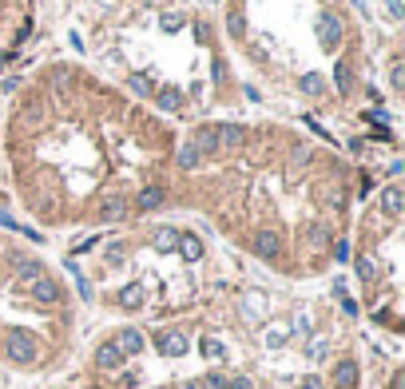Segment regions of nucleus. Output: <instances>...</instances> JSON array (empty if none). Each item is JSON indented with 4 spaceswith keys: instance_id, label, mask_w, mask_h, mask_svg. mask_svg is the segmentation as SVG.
Returning a JSON list of instances; mask_svg holds the SVG:
<instances>
[{
    "instance_id": "obj_1",
    "label": "nucleus",
    "mask_w": 405,
    "mask_h": 389,
    "mask_svg": "<svg viewBox=\"0 0 405 389\" xmlns=\"http://www.w3.org/2000/svg\"><path fill=\"white\" fill-rule=\"evenodd\" d=\"M4 350H8V357H12L17 366H32L36 361V338L24 334V330H12L8 341H4Z\"/></svg>"
},
{
    "instance_id": "obj_2",
    "label": "nucleus",
    "mask_w": 405,
    "mask_h": 389,
    "mask_svg": "<svg viewBox=\"0 0 405 389\" xmlns=\"http://www.w3.org/2000/svg\"><path fill=\"white\" fill-rule=\"evenodd\" d=\"M24 290L32 294L40 306H52V302H60V286H56V278H48V275H40V278H32V282H24Z\"/></svg>"
},
{
    "instance_id": "obj_3",
    "label": "nucleus",
    "mask_w": 405,
    "mask_h": 389,
    "mask_svg": "<svg viewBox=\"0 0 405 389\" xmlns=\"http://www.w3.org/2000/svg\"><path fill=\"white\" fill-rule=\"evenodd\" d=\"M250 250H255L259 259L275 262L278 255H282V239H278L275 230H255V239H250Z\"/></svg>"
},
{
    "instance_id": "obj_4",
    "label": "nucleus",
    "mask_w": 405,
    "mask_h": 389,
    "mask_svg": "<svg viewBox=\"0 0 405 389\" xmlns=\"http://www.w3.org/2000/svg\"><path fill=\"white\" fill-rule=\"evenodd\" d=\"M155 346H159V354L167 357H183L187 354V334H179V330H163V334H155Z\"/></svg>"
},
{
    "instance_id": "obj_5",
    "label": "nucleus",
    "mask_w": 405,
    "mask_h": 389,
    "mask_svg": "<svg viewBox=\"0 0 405 389\" xmlns=\"http://www.w3.org/2000/svg\"><path fill=\"white\" fill-rule=\"evenodd\" d=\"M318 40H322L326 48H338L342 44V20L334 12H322L318 17Z\"/></svg>"
},
{
    "instance_id": "obj_6",
    "label": "nucleus",
    "mask_w": 405,
    "mask_h": 389,
    "mask_svg": "<svg viewBox=\"0 0 405 389\" xmlns=\"http://www.w3.org/2000/svg\"><path fill=\"white\" fill-rule=\"evenodd\" d=\"M266 310H270L266 294H262V290H246V298H243V314H246V322H262V318H266Z\"/></svg>"
},
{
    "instance_id": "obj_7",
    "label": "nucleus",
    "mask_w": 405,
    "mask_h": 389,
    "mask_svg": "<svg viewBox=\"0 0 405 389\" xmlns=\"http://www.w3.org/2000/svg\"><path fill=\"white\" fill-rule=\"evenodd\" d=\"M377 207L389 215V219H397L402 215V207H405V194H402V187H386V191L377 194Z\"/></svg>"
},
{
    "instance_id": "obj_8",
    "label": "nucleus",
    "mask_w": 405,
    "mask_h": 389,
    "mask_svg": "<svg viewBox=\"0 0 405 389\" xmlns=\"http://www.w3.org/2000/svg\"><path fill=\"white\" fill-rule=\"evenodd\" d=\"M215 139L223 147H239V143H246V128H239V123H215Z\"/></svg>"
},
{
    "instance_id": "obj_9",
    "label": "nucleus",
    "mask_w": 405,
    "mask_h": 389,
    "mask_svg": "<svg viewBox=\"0 0 405 389\" xmlns=\"http://www.w3.org/2000/svg\"><path fill=\"white\" fill-rule=\"evenodd\" d=\"M96 366L99 370H119V366H124V354H119L115 341H103V346L96 350Z\"/></svg>"
},
{
    "instance_id": "obj_10",
    "label": "nucleus",
    "mask_w": 405,
    "mask_h": 389,
    "mask_svg": "<svg viewBox=\"0 0 405 389\" xmlns=\"http://www.w3.org/2000/svg\"><path fill=\"white\" fill-rule=\"evenodd\" d=\"M357 386V366L354 361H338L334 366V389H354Z\"/></svg>"
},
{
    "instance_id": "obj_11",
    "label": "nucleus",
    "mask_w": 405,
    "mask_h": 389,
    "mask_svg": "<svg viewBox=\"0 0 405 389\" xmlns=\"http://www.w3.org/2000/svg\"><path fill=\"white\" fill-rule=\"evenodd\" d=\"M115 346H119V354H139L144 350V334L139 330H119V338H115Z\"/></svg>"
},
{
    "instance_id": "obj_12",
    "label": "nucleus",
    "mask_w": 405,
    "mask_h": 389,
    "mask_svg": "<svg viewBox=\"0 0 405 389\" xmlns=\"http://www.w3.org/2000/svg\"><path fill=\"white\" fill-rule=\"evenodd\" d=\"M175 250H179V255H183L187 262H199V259H203V243H199L195 235H179V246H175Z\"/></svg>"
},
{
    "instance_id": "obj_13",
    "label": "nucleus",
    "mask_w": 405,
    "mask_h": 389,
    "mask_svg": "<svg viewBox=\"0 0 405 389\" xmlns=\"http://www.w3.org/2000/svg\"><path fill=\"white\" fill-rule=\"evenodd\" d=\"M191 143L199 147V155H203V159H207V155H215V147H219V139H215V128H199Z\"/></svg>"
},
{
    "instance_id": "obj_14",
    "label": "nucleus",
    "mask_w": 405,
    "mask_h": 389,
    "mask_svg": "<svg viewBox=\"0 0 405 389\" xmlns=\"http://www.w3.org/2000/svg\"><path fill=\"white\" fill-rule=\"evenodd\" d=\"M155 103H159V112H179V108H183V92H179V88H159Z\"/></svg>"
},
{
    "instance_id": "obj_15",
    "label": "nucleus",
    "mask_w": 405,
    "mask_h": 389,
    "mask_svg": "<svg viewBox=\"0 0 405 389\" xmlns=\"http://www.w3.org/2000/svg\"><path fill=\"white\" fill-rule=\"evenodd\" d=\"M199 163H203V155H199V147H195L191 139H187V143L179 147V167H183V171H195Z\"/></svg>"
},
{
    "instance_id": "obj_16",
    "label": "nucleus",
    "mask_w": 405,
    "mask_h": 389,
    "mask_svg": "<svg viewBox=\"0 0 405 389\" xmlns=\"http://www.w3.org/2000/svg\"><path fill=\"white\" fill-rule=\"evenodd\" d=\"M159 203H163V187H144L139 199H135V207H139V211H155Z\"/></svg>"
},
{
    "instance_id": "obj_17",
    "label": "nucleus",
    "mask_w": 405,
    "mask_h": 389,
    "mask_svg": "<svg viewBox=\"0 0 405 389\" xmlns=\"http://www.w3.org/2000/svg\"><path fill=\"white\" fill-rule=\"evenodd\" d=\"M144 298H147L144 286H124V290H119V306L124 310H139L144 306Z\"/></svg>"
},
{
    "instance_id": "obj_18",
    "label": "nucleus",
    "mask_w": 405,
    "mask_h": 389,
    "mask_svg": "<svg viewBox=\"0 0 405 389\" xmlns=\"http://www.w3.org/2000/svg\"><path fill=\"white\" fill-rule=\"evenodd\" d=\"M175 246H179V230H171V227H159V230H155V250L171 255Z\"/></svg>"
},
{
    "instance_id": "obj_19",
    "label": "nucleus",
    "mask_w": 405,
    "mask_h": 389,
    "mask_svg": "<svg viewBox=\"0 0 405 389\" xmlns=\"http://www.w3.org/2000/svg\"><path fill=\"white\" fill-rule=\"evenodd\" d=\"M286 341H290V326H270V330H266V346H270V350L286 346Z\"/></svg>"
},
{
    "instance_id": "obj_20",
    "label": "nucleus",
    "mask_w": 405,
    "mask_h": 389,
    "mask_svg": "<svg viewBox=\"0 0 405 389\" xmlns=\"http://www.w3.org/2000/svg\"><path fill=\"white\" fill-rule=\"evenodd\" d=\"M124 194H112V199H103V219H124Z\"/></svg>"
},
{
    "instance_id": "obj_21",
    "label": "nucleus",
    "mask_w": 405,
    "mask_h": 389,
    "mask_svg": "<svg viewBox=\"0 0 405 389\" xmlns=\"http://www.w3.org/2000/svg\"><path fill=\"white\" fill-rule=\"evenodd\" d=\"M334 83H338V92H350V88H354V72H350V64L334 68Z\"/></svg>"
},
{
    "instance_id": "obj_22",
    "label": "nucleus",
    "mask_w": 405,
    "mask_h": 389,
    "mask_svg": "<svg viewBox=\"0 0 405 389\" xmlns=\"http://www.w3.org/2000/svg\"><path fill=\"white\" fill-rule=\"evenodd\" d=\"M199 346H203V354L211 357V361H223V357H227V350H223V341L219 338H203Z\"/></svg>"
},
{
    "instance_id": "obj_23",
    "label": "nucleus",
    "mask_w": 405,
    "mask_h": 389,
    "mask_svg": "<svg viewBox=\"0 0 405 389\" xmlns=\"http://www.w3.org/2000/svg\"><path fill=\"white\" fill-rule=\"evenodd\" d=\"M44 275V266L36 259H28V262H20V282H32V278H40Z\"/></svg>"
},
{
    "instance_id": "obj_24",
    "label": "nucleus",
    "mask_w": 405,
    "mask_h": 389,
    "mask_svg": "<svg viewBox=\"0 0 405 389\" xmlns=\"http://www.w3.org/2000/svg\"><path fill=\"white\" fill-rule=\"evenodd\" d=\"M68 275L76 278V290H80V298H92V286H88V278L80 275V266H76V262H68Z\"/></svg>"
},
{
    "instance_id": "obj_25",
    "label": "nucleus",
    "mask_w": 405,
    "mask_h": 389,
    "mask_svg": "<svg viewBox=\"0 0 405 389\" xmlns=\"http://www.w3.org/2000/svg\"><path fill=\"white\" fill-rule=\"evenodd\" d=\"M389 88H393V92H402L405 88V64L402 60H393V68H389Z\"/></svg>"
},
{
    "instance_id": "obj_26",
    "label": "nucleus",
    "mask_w": 405,
    "mask_h": 389,
    "mask_svg": "<svg viewBox=\"0 0 405 389\" xmlns=\"http://www.w3.org/2000/svg\"><path fill=\"white\" fill-rule=\"evenodd\" d=\"M302 92H306V96H322V80H318L314 72H310V76H302Z\"/></svg>"
},
{
    "instance_id": "obj_27",
    "label": "nucleus",
    "mask_w": 405,
    "mask_h": 389,
    "mask_svg": "<svg viewBox=\"0 0 405 389\" xmlns=\"http://www.w3.org/2000/svg\"><path fill=\"white\" fill-rule=\"evenodd\" d=\"M310 243L318 246V250H326V243H330V235H326V227H318V223H314V227H310Z\"/></svg>"
},
{
    "instance_id": "obj_28",
    "label": "nucleus",
    "mask_w": 405,
    "mask_h": 389,
    "mask_svg": "<svg viewBox=\"0 0 405 389\" xmlns=\"http://www.w3.org/2000/svg\"><path fill=\"white\" fill-rule=\"evenodd\" d=\"M131 92H139V96H147V92H151V80H147L144 72H135V76H131Z\"/></svg>"
},
{
    "instance_id": "obj_29",
    "label": "nucleus",
    "mask_w": 405,
    "mask_h": 389,
    "mask_svg": "<svg viewBox=\"0 0 405 389\" xmlns=\"http://www.w3.org/2000/svg\"><path fill=\"white\" fill-rule=\"evenodd\" d=\"M330 255H334L338 262H346V259H350V243H346V239H338V243L330 246Z\"/></svg>"
},
{
    "instance_id": "obj_30",
    "label": "nucleus",
    "mask_w": 405,
    "mask_h": 389,
    "mask_svg": "<svg viewBox=\"0 0 405 389\" xmlns=\"http://www.w3.org/2000/svg\"><path fill=\"white\" fill-rule=\"evenodd\" d=\"M227 28H230V36H243L246 32V24H243V17H239V12H230V17H227Z\"/></svg>"
},
{
    "instance_id": "obj_31",
    "label": "nucleus",
    "mask_w": 405,
    "mask_h": 389,
    "mask_svg": "<svg viewBox=\"0 0 405 389\" xmlns=\"http://www.w3.org/2000/svg\"><path fill=\"white\" fill-rule=\"evenodd\" d=\"M386 12H389V20H402L405 17V4H402V0H386Z\"/></svg>"
},
{
    "instance_id": "obj_32",
    "label": "nucleus",
    "mask_w": 405,
    "mask_h": 389,
    "mask_svg": "<svg viewBox=\"0 0 405 389\" xmlns=\"http://www.w3.org/2000/svg\"><path fill=\"white\" fill-rule=\"evenodd\" d=\"M357 275L370 282V278H373V259H366V255H362V259H357Z\"/></svg>"
},
{
    "instance_id": "obj_33",
    "label": "nucleus",
    "mask_w": 405,
    "mask_h": 389,
    "mask_svg": "<svg viewBox=\"0 0 405 389\" xmlns=\"http://www.w3.org/2000/svg\"><path fill=\"white\" fill-rule=\"evenodd\" d=\"M179 24H183V20H179L175 12H167V17H163V32H179Z\"/></svg>"
},
{
    "instance_id": "obj_34",
    "label": "nucleus",
    "mask_w": 405,
    "mask_h": 389,
    "mask_svg": "<svg viewBox=\"0 0 405 389\" xmlns=\"http://www.w3.org/2000/svg\"><path fill=\"white\" fill-rule=\"evenodd\" d=\"M294 330H298V334H310V318L306 314H294Z\"/></svg>"
},
{
    "instance_id": "obj_35",
    "label": "nucleus",
    "mask_w": 405,
    "mask_h": 389,
    "mask_svg": "<svg viewBox=\"0 0 405 389\" xmlns=\"http://www.w3.org/2000/svg\"><path fill=\"white\" fill-rule=\"evenodd\" d=\"M227 389H255V386H250V377H230Z\"/></svg>"
},
{
    "instance_id": "obj_36",
    "label": "nucleus",
    "mask_w": 405,
    "mask_h": 389,
    "mask_svg": "<svg viewBox=\"0 0 405 389\" xmlns=\"http://www.w3.org/2000/svg\"><path fill=\"white\" fill-rule=\"evenodd\" d=\"M310 357H314V361H318V357H326V341H322V338L310 346Z\"/></svg>"
},
{
    "instance_id": "obj_37",
    "label": "nucleus",
    "mask_w": 405,
    "mask_h": 389,
    "mask_svg": "<svg viewBox=\"0 0 405 389\" xmlns=\"http://www.w3.org/2000/svg\"><path fill=\"white\" fill-rule=\"evenodd\" d=\"M298 389H326V386H322V377H302V386Z\"/></svg>"
}]
</instances>
